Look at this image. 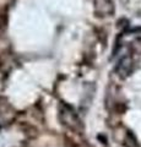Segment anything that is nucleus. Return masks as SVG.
<instances>
[{
    "instance_id": "obj_2",
    "label": "nucleus",
    "mask_w": 141,
    "mask_h": 147,
    "mask_svg": "<svg viewBox=\"0 0 141 147\" xmlns=\"http://www.w3.org/2000/svg\"><path fill=\"white\" fill-rule=\"evenodd\" d=\"M94 12L98 16H111L114 12L112 0H94Z\"/></svg>"
},
{
    "instance_id": "obj_1",
    "label": "nucleus",
    "mask_w": 141,
    "mask_h": 147,
    "mask_svg": "<svg viewBox=\"0 0 141 147\" xmlns=\"http://www.w3.org/2000/svg\"><path fill=\"white\" fill-rule=\"evenodd\" d=\"M60 119H61V121H63L64 125H66L67 127H70L75 131H77L79 127H81L80 120L77 119L75 113L72 112L69 107H65V108L60 109Z\"/></svg>"
},
{
    "instance_id": "obj_3",
    "label": "nucleus",
    "mask_w": 141,
    "mask_h": 147,
    "mask_svg": "<svg viewBox=\"0 0 141 147\" xmlns=\"http://www.w3.org/2000/svg\"><path fill=\"white\" fill-rule=\"evenodd\" d=\"M117 70H118V72H119L123 77L126 76L131 71V60H130L129 58H124L119 63V65H118Z\"/></svg>"
}]
</instances>
